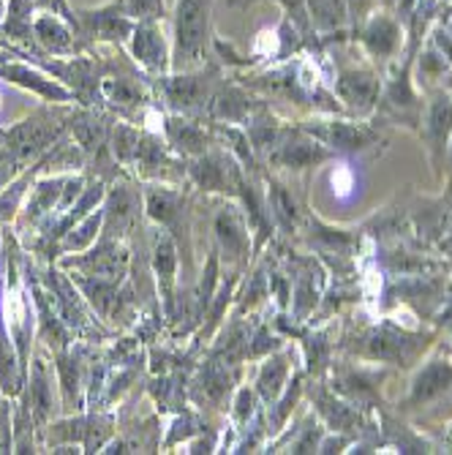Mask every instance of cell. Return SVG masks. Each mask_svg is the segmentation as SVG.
I'll return each mask as SVG.
<instances>
[{"label":"cell","instance_id":"4316f807","mask_svg":"<svg viewBox=\"0 0 452 455\" xmlns=\"http://www.w3.org/2000/svg\"><path fill=\"white\" fill-rule=\"evenodd\" d=\"M270 204H273V211H275V219L289 229L295 224V202L292 196L286 194L281 186H273V194H270Z\"/></svg>","mask_w":452,"mask_h":455},{"label":"cell","instance_id":"d4e9b609","mask_svg":"<svg viewBox=\"0 0 452 455\" xmlns=\"http://www.w3.org/2000/svg\"><path fill=\"white\" fill-rule=\"evenodd\" d=\"M33 9L36 12H47V14H58L63 17L79 36H82V28H79V14L68 6V0H33ZM85 41V38H82ZM88 50V47H85Z\"/></svg>","mask_w":452,"mask_h":455},{"label":"cell","instance_id":"603a6c76","mask_svg":"<svg viewBox=\"0 0 452 455\" xmlns=\"http://www.w3.org/2000/svg\"><path fill=\"white\" fill-rule=\"evenodd\" d=\"M449 129H452V101L439 99L431 109V134L436 142H444Z\"/></svg>","mask_w":452,"mask_h":455},{"label":"cell","instance_id":"7a4b0ae2","mask_svg":"<svg viewBox=\"0 0 452 455\" xmlns=\"http://www.w3.org/2000/svg\"><path fill=\"white\" fill-rule=\"evenodd\" d=\"M210 33V0H178L175 12V71H191L204 60Z\"/></svg>","mask_w":452,"mask_h":455},{"label":"cell","instance_id":"52a82bcc","mask_svg":"<svg viewBox=\"0 0 452 455\" xmlns=\"http://www.w3.org/2000/svg\"><path fill=\"white\" fill-rule=\"evenodd\" d=\"M85 355H88V341L66 347L55 352V368L60 379V393H63V409L66 411H82L88 406V379H85Z\"/></svg>","mask_w":452,"mask_h":455},{"label":"cell","instance_id":"cb8c5ba5","mask_svg":"<svg viewBox=\"0 0 452 455\" xmlns=\"http://www.w3.org/2000/svg\"><path fill=\"white\" fill-rule=\"evenodd\" d=\"M321 158H324V150H319L313 145H289L278 156V161H283L286 167H305V164L321 161Z\"/></svg>","mask_w":452,"mask_h":455},{"label":"cell","instance_id":"5b68a950","mask_svg":"<svg viewBox=\"0 0 452 455\" xmlns=\"http://www.w3.org/2000/svg\"><path fill=\"white\" fill-rule=\"evenodd\" d=\"M79 14V28H82V38H85V47L91 50L93 44H112V47H123L129 44V38L134 33V20L120 12V6L112 4L96 12H76Z\"/></svg>","mask_w":452,"mask_h":455},{"label":"cell","instance_id":"83f0119b","mask_svg":"<svg viewBox=\"0 0 452 455\" xmlns=\"http://www.w3.org/2000/svg\"><path fill=\"white\" fill-rule=\"evenodd\" d=\"M4 17H6V0H0V22H4Z\"/></svg>","mask_w":452,"mask_h":455},{"label":"cell","instance_id":"4fadbf2b","mask_svg":"<svg viewBox=\"0 0 452 455\" xmlns=\"http://www.w3.org/2000/svg\"><path fill=\"white\" fill-rule=\"evenodd\" d=\"M101 224H104V208H96L91 216L82 219L76 227H71L60 243H58V257L60 254H79L91 248V243H96V237L101 235Z\"/></svg>","mask_w":452,"mask_h":455},{"label":"cell","instance_id":"d6986e66","mask_svg":"<svg viewBox=\"0 0 452 455\" xmlns=\"http://www.w3.org/2000/svg\"><path fill=\"white\" fill-rule=\"evenodd\" d=\"M115 4L134 22H145V20L161 22L163 20V0H115Z\"/></svg>","mask_w":452,"mask_h":455},{"label":"cell","instance_id":"ba28073f","mask_svg":"<svg viewBox=\"0 0 452 455\" xmlns=\"http://www.w3.org/2000/svg\"><path fill=\"white\" fill-rule=\"evenodd\" d=\"M33 38H36V47L41 50V55L71 58V55L85 52V41H82V36L58 14L36 12Z\"/></svg>","mask_w":452,"mask_h":455},{"label":"cell","instance_id":"8992f818","mask_svg":"<svg viewBox=\"0 0 452 455\" xmlns=\"http://www.w3.org/2000/svg\"><path fill=\"white\" fill-rule=\"evenodd\" d=\"M0 79L12 82V85H20L25 91H33L36 96H41L50 104H68L76 101L74 93L63 85L60 79H52L44 68H38L36 63L25 60H9V58H0Z\"/></svg>","mask_w":452,"mask_h":455},{"label":"cell","instance_id":"7c38bea8","mask_svg":"<svg viewBox=\"0 0 452 455\" xmlns=\"http://www.w3.org/2000/svg\"><path fill=\"white\" fill-rule=\"evenodd\" d=\"M158 88L163 91V99L170 101L175 112H194L204 101V79L188 71L163 79L158 76Z\"/></svg>","mask_w":452,"mask_h":455},{"label":"cell","instance_id":"2e32d148","mask_svg":"<svg viewBox=\"0 0 452 455\" xmlns=\"http://www.w3.org/2000/svg\"><path fill=\"white\" fill-rule=\"evenodd\" d=\"M216 232H218L224 248H226L232 257H240L245 251V243H249V237H245V227H242L240 213H234V211L221 213L216 219Z\"/></svg>","mask_w":452,"mask_h":455},{"label":"cell","instance_id":"9a60e30c","mask_svg":"<svg viewBox=\"0 0 452 455\" xmlns=\"http://www.w3.org/2000/svg\"><path fill=\"white\" fill-rule=\"evenodd\" d=\"M191 178L196 180L199 188H210V191H221L226 188L229 178H237V172L226 164L224 156H196L194 167H191Z\"/></svg>","mask_w":452,"mask_h":455},{"label":"cell","instance_id":"5bb4252c","mask_svg":"<svg viewBox=\"0 0 452 455\" xmlns=\"http://www.w3.org/2000/svg\"><path fill=\"white\" fill-rule=\"evenodd\" d=\"M163 137H167V142L180 153H188V156L204 153V132L186 117L163 120Z\"/></svg>","mask_w":452,"mask_h":455},{"label":"cell","instance_id":"3957f363","mask_svg":"<svg viewBox=\"0 0 452 455\" xmlns=\"http://www.w3.org/2000/svg\"><path fill=\"white\" fill-rule=\"evenodd\" d=\"M115 436V418L109 411H93V415H79L60 423H47L41 428V442L58 444H82L85 452H101L104 444Z\"/></svg>","mask_w":452,"mask_h":455},{"label":"cell","instance_id":"484cf974","mask_svg":"<svg viewBox=\"0 0 452 455\" xmlns=\"http://www.w3.org/2000/svg\"><path fill=\"white\" fill-rule=\"evenodd\" d=\"M12 415H14V409L9 403V395L4 393V387H0V452H14Z\"/></svg>","mask_w":452,"mask_h":455},{"label":"cell","instance_id":"7402d4cb","mask_svg":"<svg viewBox=\"0 0 452 455\" xmlns=\"http://www.w3.org/2000/svg\"><path fill=\"white\" fill-rule=\"evenodd\" d=\"M283 377H286V365L283 360H270L265 368H262V377H259V390L265 398H275L281 385H283Z\"/></svg>","mask_w":452,"mask_h":455},{"label":"cell","instance_id":"30bf717a","mask_svg":"<svg viewBox=\"0 0 452 455\" xmlns=\"http://www.w3.org/2000/svg\"><path fill=\"white\" fill-rule=\"evenodd\" d=\"M20 395H25V398H28V403H30V415H33V423H36V428L41 431V428H44V426L50 423V418H52L55 401H52V379H50V368H47V363L41 360L38 355L33 357V363H30V368H28V385H25V390H22Z\"/></svg>","mask_w":452,"mask_h":455},{"label":"cell","instance_id":"9c48e42d","mask_svg":"<svg viewBox=\"0 0 452 455\" xmlns=\"http://www.w3.org/2000/svg\"><path fill=\"white\" fill-rule=\"evenodd\" d=\"M129 58L145 71V74H161L170 68V52L167 41L161 33V22L145 20L134 25V33L129 38Z\"/></svg>","mask_w":452,"mask_h":455},{"label":"cell","instance_id":"8fae6325","mask_svg":"<svg viewBox=\"0 0 452 455\" xmlns=\"http://www.w3.org/2000/svg\"><path fill=\"white\" fill-rule=\"evenodd\" d=\"M153 270L158 278V289H161V298H163V311L172 319L175 314V298H172V289H175V270H178V257H175V243L172 235L163 229V235L155 237L153 245Z\"/></svg>","mask_w":452,"mask_h":455},{"label":"cell","instance_id":"44dd1931","mask_svg":"<svg viewBox=\"0 0 452 455\" xmlns=\"http://www.w3.org/2000/svg\"><path fill=\"white\" fill-rule=\"evenodd\" d=\"M395 36H398V30H395V25H393V22H387V20H377L371 28H368V44H371V50H374V52L387 55V52L395 47Z\"/></svg>","mask_w":452,"mask_h":455},{"label":"cell","instance_id":"ac0fdd59","mask_svg":"<svg viewBox=\"0 0 452 455\" xmlns=\"http://www.w3.org/2000/svg\"><path fill=\"white\" fill-rule=\"evenodd\" d=\"M316 134L330 145H338V148H362V145L371 142V134L368 132H360L354 126H341V123H336V126H330V129H319Z\"/></svg>","mask_w":452,"mask_h":455},{"label":"cell","instance_id":"6da1fadb","mask_svg":"<svg viewBox=\"0 0 452 455\" xmlns=\"http://www.w3.org/2000/svg\"><path fill=\"white\" fill-rule=\"evenodd\" d=\"M71 117H74V109H66V107H38L22 123L0 129V145L6 148V153L14 158L17 167L25 170L28 164L50 153L63 140V134H68Z\"/></svg>","mask_w":452,"mask_h":455},{"label":"cell","instance_id":"277c9868","mask_svg":"<svg viewBox=\"0 0 452 455\" xmlns=\"http://www.w3.org/2000/svg\"><path fill=\"white\" fill-rule=\"evenodd\" d=\"M131 254L126 248V240H115V237H101L93 243V248L82 257H60L63 270H74L79 275L88 278H101V281H123L129 275Z\"/></svg>","mask_w":452,"mask_h":455},{"label":"cell","instance_id":"ffe728a7","mask_svg":"<svg viewBox=\"0 0 452 455\" xmlns=\"http://www.w3.org/2000/svg\"><path fill=\"white\" fill-rule=\"evenodd\" d=\"M341 93L352 101V104H371V99H374V93H377V85L368 76H362V74H349V76H344V82H341Z\"/></svg>","mask_w":452,"mask_h":455},{"label":"cell","instance_id":"e0dca14e","mask_svg":"<svg viewBox=\"0 0 452 455\" xmlns=\"http://www.w3.org/2000/svg\"><path fill=\"white\" fill-rule=\"evenodd\" d=\"M449 382H452V368L444 365V363H433V365H428L420 374V379L415 385V398L417 401L420 398H431V395L441 393Z\"/></svg>","mask_w":452,"mask_h":455}]
</instances>
